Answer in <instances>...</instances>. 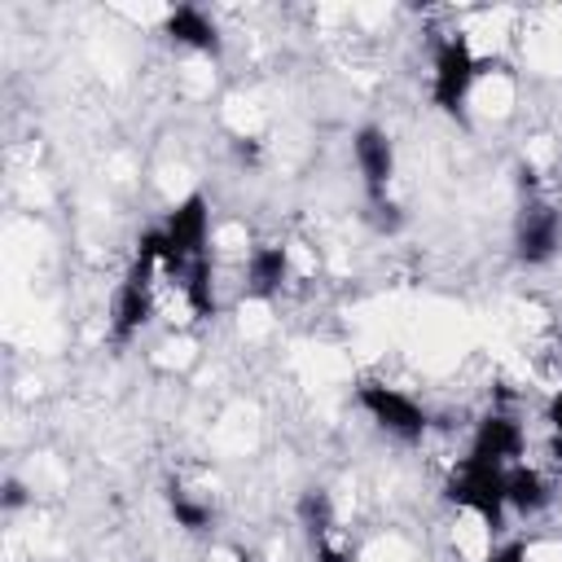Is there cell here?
<instances>
[{"label":"cell","mask_w":562,"mask_h":562,"mask_svg":"<svg viewBox=\"0 0 562 562\" xmlns=\"http://www.w3.org/2000/svg\"><path fill=\"white\" fill-rule=\"evenodd\" d=\"M448 501H457L465 514H474L487 531H501L505 509H509L505 505V465H496L479 452H465L448 479Z\"/></svg>","instance_id":"6da1fadb"},{"label":"cell","mask_w":562,"mask_h":562,"mask_svg":"<svg viewBox=\"0 0 562 562\" xmlns=\"http://www.w3.org/2000/svg\"><path fill=\"white\" fill-rule=\"evenodd\" d=\"M474 79H479V61H474V53H470V40H465V35L439 40V44H435V66H430V101H435L443 114L461 119Z\"/></svg>","instance_id":"7a4b0ae2"},{"label":"cell","mask_w":562,"mask_h":562,"mask_svg":"<svg viewBox=\"0 0 562 562\" xmlns=\"http://www.w3.org/2000/svg\"><path fill=\"white\" fill-rule=\"evenodd\" d=\"M356 400H360V408H364L386 435H395V439H404V443H417V439L426 435V426H430L426 408H422L413 395H404L400 386L364 382V386L356 391Z\"/></svg>","instance_id":"3957f363"},{"label":"cell","mask_w":562,"mask_h":562,"mask_svg":"<svg viewBox=\"0 0 562 562\" xmlns=\"http://www.w3.org/2000/svg\"><path fill=\"white\" fill-rule=\"evenodd\" d=\"M158 228L167 233L171 255H176V263H180V272H184L189 259H202V255H206V237H211V202H206L202 193H184V198L162 215Z\"/></svg>","instance_id":"277c9868"},{"label":"cell","mask_w":562,"mask_h":562,"mask_svg":"<svg viewBox=\"0 0 562 562\" xmlns=\"http://www.w3.org/2000/svg\"><path fill=\"white\" fill-rule=\"evenodd\" d=\"M562 250V211L549 202H527L514 220V255L522 263H549Z\"/></svg>","instance_id":"5b68a950"},{"label":"cell","mask_w":562,"mask_h":562,"mask_svg":"<svg viewBox=\"0 0 562 562\" xmlns=\"http://www.w3.org/2000/svg\"><path fill=\"white\" fill-rule=\"evenodd\" d=\"M351 154H356V167H360V180H364L369 202H382L386 189H391V180H395V140L386 136V127L364 123L351 136Z\"/></svg>","instance_id":"8992f818"},{"label":"cell","mask_w":562,"mask_h":562,"mask_svg":"<svg viewBox=\"0 0 562 562\" xmlns=\"http://www.w3.org/2000/svg\"><path fill=\"white\" fill-rule=\"evenodd\" d=\"M470 452L496 461V465H518L522 452H527V435L522 426L509 417V413H487L479 426H474V439H470Z\"/></svg>","instance_id":"52a82bcc"},{"label":"cell","mask_w":562,"mask_h":562,"mask_svg":"<svg viewBox=\"0 0 562 562\" xmlns=\"http://www.w3.org/2000/svg\"><path fill=\"white\" fill-rule=\"evenodd\" d=\"M162 35L180 48H193V53H220V31L198 4H176L162 18Z\"/></svg>","instance_id":"ba28073f"},{"label":"cell","mask_w":562,"mask_h":562,"mask_svg":"<svg viewBox=\"0 0 562 562\" xmlns=\"http://www.w3.org/2000/svg\"><path fill=\"white\" fill-rule=\"evenodd\" d=\"M290 281V250L268 241V246H255L250 259H246V290L255 299H272L281 285Z\"/></svg>","instance_id":"9c48e42d"},{"label":"cell","mask_w":562,"mask_h":562,"mask_svg":"<svg viewBox=\"0 0 562 562\" xmlns=\"http://www.w3.org/2000/svg\"><path fill=\"white\" fill-rule=\"evenodd\" d=\"M549 501H553V487H549V479H544L536 465H527V461L505 465V505H509V509H518V514H540Z\"/></svg>","instance_id":"30bf717a"},{"label":"cell","mask_w":562,"mask_h":562,"mask_svg":"<svg viewBox=\"0 0 562 562\" xmlns=\"http://www.w3.org/2000/svg\"><path fill=\"white\" fill-rule=\"evenodd\" d=\"M180 290H184V303H189L193 321L215 316V272H211V255L184 263V272H180Z\"/></svg>","instance_id":"8fae6325"},{"label":"cell","mask_w":562,"mask_h":562,"mask_svg":"<svg viewBox=\"0 0 562 562\" xmlns=\"http://www.w3.org/2000/svg\"><path fill=\"white\" fill-rule=\"evenodd\" d=\"M299 527L307 531L312 544L334 540V501H329L325 487H307V492L299 496Z\"/></svg>","instance_id":"7c38bea8"},{"label":"cell","mask_w":562,"mask_h":562,"mask_svg":"<svg viewBox=\"0 0 562 562\" xmlns=\"http://www.w3.org/2000/svg\"><path fill=\"white\" fill-rule=\"evenodd\" d=\"M167 509H171L176 527H184V531H206V527H211V518H215V509H211L206 501H193V496H189V492H180V487H171V492H167Z\"/></svg>","instance_id":"4fadbf2b"},{"label":"cell","mask_w":562,"mask_h":562,"mask_svg":"<svg viewBox=\"0 0 562 562\" xmlns=\"http://www.w3.org/2000/svg\"><path fill=\"white\" fill-rule=\"evenodd\" d=\"M369 224H373L378 233H395V228L404 224V215H400V206H395L391 198H382V202H369Z\"/></svg>","instance_id":"5bb4252c"},{"label":"cell","mask_w":562,"mask_h":562,"mask_svg":"<svg viewBox=\"0 0 562 562\" xmlns=\"http://www.w3.org/2000/svg\"><path fill=\"white\" fill-rule=\"evenodd\" d=\"M479 562H527V544H522V540H505V544L487 549Z\"/></svg>","instance_id":"9a60e30c"},{"label":"cell","mask_w":562,"mask_h":562,"mask_svg":"<svg viewBox=\"0 0 562 562\" xmlns=\"http://www.w3.org/2000/svg\"><path fill=\"white\" fill-rule=\"evenodd\" d=\"M544 422H549V430H553V443H558V452H562V386L549 395V408H544Z\"/></svg>","instance_id":"2e32d148"},{"label":"cell","mask_w":562,"mask_h":562,"mask_svg":"<svg viewBox=\"0 0 562 562\" xmlns=\"http://www.w3.org/2000/svg\"><path fill=\"white\" fill-rule=\"evenodd\" d=\"M0 505H4V509H18V505H26V487H22L18 479H4V496H0Z\"/></svg>","instance_id":"e0dca14e"},{"label":"cell","mask_w":562,"mask_h":562,"mask_svg":"<svg viewBox=\"0 0 562 562\" xmlns=\"http://www.w3.org/2000/svg\"><path fill=\"white\" fill-rule=\"evenodd\" d=\"M312 549H316V562H347V549L334 544V540H321V544H312Z\"/></svg>","instance_id":"ac0fdd59"},{"label":"cell","mask_w":562,"mask_h":562,"mask_svg":"<svg viewBox=\"0 0 562 562\" xmlns=\"http://www.w3.org/2000/svg\"><path fill=\"white\" fill-rule=\"evenodd\" d=\"M233 154H237L241 162H259V145H255V140H246V136H237V140H233Z\"/></svg>","instance_id":"d6986e66"},{"label":"cell","mask_w":562,"mask_h":562,"mask_svg":"<svg viewBox=\"0 0 562 562\" xmlns=\"http://www.w3.org/2000/svg\"><path fill=\"white\" fill-rule=\"evenodd\" d=\"M241 562H246V558H241Z\"/></svg>","instance_id":"ffe728a7"}]
</instances>
